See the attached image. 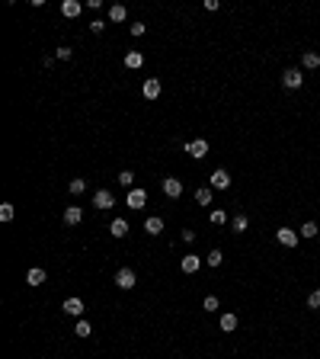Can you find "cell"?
Masks as SVG:
<instances>
[{"label": "cell", "mask_w": 320, "mask_h": 359, "mask_svg": "<svg viewBox=\"0 0 320 359\" xmlns=\"http://www.w3.org/2000/svg\"><path fill=\"white\" fill-rule=\"evenodd\" d=\"M109 19H112V23H125V19H128V10L122 3H112V6H109Z\"/></svg>", "instance_id": "2e32d148"}, {"label": "cell", "mask_w": 320, "mask_h": 359, "mask_svg": "<svg viewBox=\"0 0 320 359\" xmlns=\"http://www.w3.org/2000/svg\"><path fill=\"white\" fill-rule=\"evenodd\" d=\"M180 266H183V273H199L202 260H199L195 254H189V256H183V263H180Z\"/></svg>", "instance_id": "9a60e30c"}, {"label": "cell", "mask_w": 320, "mask_h": 359, "mask_svg": "<svg viewBox=\"0 0 320 359\" xmlns=\"http://www.w3.org/2000/svg\"><path fill=\"white\" fill-rule=\"evenodd\" d=\"M186 151L192 154L195 160H202V157H205V154H208V141H205V138H195V141H186Z\"/></svg>", "instance_id": "3957f363"}, {"label": "cell", "mask_w": 320, "mask_h": 359, "mask_svg": "<svg viewBox=\"0 0 320 359\" xmlns=\"http://www.w3.org/2000/svg\"><path fill=\"white\" fill-rule=\"evenodd\" d=\"M212 189H230V173L228 170H215L212 173Z\"/></svg>", "instance_id": "8fae6325"}, {"label": "cell", "mask_w": 320, "mask_h": 359, "mask_svg": "<svg viewBox=\"0 0 320 359\" xmlns=\"http://www.w3.org/2000/svg\"><path fill=\"white\" fill-rule=\"evenodd\" d=\"M80 10H84V3H77V0H64V3H61V13H64L67 19L80 16Z\"/></svg>", "instance_id": "5bb4252c"}, {"label": "cell", "mask_w": 320, "mask_h": 359, "mask_svg": "<svg viewBox=\"0 0 320 359\" xmlns=\"http://www.w3.org/2000/svg\"><path fill=\"white\" fill-rule=\"evenodd\" d=\"M109 234H112V238H125V234H128V221L125 218H115L112 225H109Z\"/></svg>", "instance_id": "e0dca14e"}, {"label": "cell", "mask_w": 320, "mask_h": 359, "mask_svg": "<svg viewBox=\"0 0 320 359\" xmlns=\"http://www.w3.org/2000/svg\"><path fill=\"white\" fill-rule=\"evenodd\" d=\"M218 324H221L224 334H230V330H237V314H221V321H218Z\"/></svg>", "instance_id": "7402d4cb"}, {"label": "cell", "mask_w": 320, "mask_h": 359, "mask_svg": "<svg viewBox=\"0 0 320 359\" xmlns=\"http://www.w3.org/2000/svg\"><path fill=\"white\" fill-rule=\"evenodd\" d=\"M205 260H208V266H221V263H224V254H221V250H208Z\"/></svg>", "instance_id": "484cf974"}, {"label": "cell", "mask_w": 320, "mask_h": 359, "mask_svg": "<svg viewBox=\"0 0 320 359\" xmlns=\"http://www.w3.org/2000/svg\"><path fill=\"white\" fill-rule=\"evenodd\" d=\"M282 84L288 87V90H298V87L304 84V77H301V71H298V67H288V71L282 74Z\"/></svg>", "instance_id": "7a4b0ae2"}, {"label": "cell", "mask_w": 320, "mask_h": 359, "mask_svg": "<svg viewBox=\"0 0 320 359\" xmlns=\"http://www.w3.org/2000/svg\"><path fill=\"white\" fill-rule=\"evenodd\" d=\"M144 32H147L144 23H132V36H144Z\"/></svg>", "instance_id": "836d02e7"}, {"label": "cell", "mask_w": 320, "mask_h": 359, "mask_svg": "<svg viewBox=\"0 0 320 359\" xmlns=\"http://www.w3.org/2000/svg\"><path fill=\"white\" fill-rule=\"evenodd\" d=\"M308 308H320V289H317V292H311V295H308Z\"/></svg>", "instance_id": "4dcf8cb0"}, {"label": "cell", "mask_w": 320, "mask_h": 359, "mask_svg": "<svg viewBox=\"0 0 320 359\" xmlns=\"http://www.w3.org/2000/svg\"><path fill=\"white\" fill-rule=\"evenodd\" d=\"M93 205H96V208H112V205H115V196L109 193V189H96V196H93Z\"/></svg>", "instance_id": "8992f818"}, {"label": "cell", "mask_w": 320, "mask_h": 359, "mask_svg": "<svg viewBox=\"0 0 320 359\" xmlns=\"http://www.w3.org/2000/svg\"><path fill=\"white\" fill-rule=\"evenodd\" d=\"M119 183H122V186H132V183H135V173L132 170H122L119 173Z\"/></svg>", "instance_id": "f1b7e54d"}, {"label": "cell", "mask_w": 320, "mask_h": 359, "mask_svg": "<svg viewBox=\"0 0 320 359\" xmlns=\"http://www.w3.org/2000/svg\"><path fill=\"white\" fill-rule=\"evenodd\" d=\"M144 202H147V193H144V189H132V193H128V199H125V205L128 208H144Z\"/></svg>", "instance_id": "ba28073f"}, {"label": "cell", "mask_w": 320, "mask_h": 359, "mask_svg": "<svg viewBox=\"0 0 320 359\" xmlns=\"http://www.w3.org/2000/svg\"><path fill=\"white\" fill-rule=\"evenodd\" d=\"M61 308H64V314H71V317H80V314H84V302H80V299H67Z\"/></svg>", "instance_id": "7c38bea8"}, {"label": "cell", "mask_w": 320, "mask_h": 359, "mask_svg": "<svg viewBox=\"0 0 320 359\" xmlns=\"http://www.w3.org/2000/svg\"><path fill=\"white\" fill-rule=\"evenodd\" d=\"M144 231L151 234V238H157V234L163 231V218H160V215H151V218L144 221Z\"/></svg>", "instance_id": "4fadbf2b"}, {"label": "cell", "mask_w": 320, "mask_h": 359, "mask_svg": "<svg viewBox=\"0 0 320 359\" xmlns=\"http://www.w3.org/2000/svg\"><path fill=\"white\" fill-rule=\"evenodd\" d=\"M275 241L282 244V247H295V244H298V231H291V228H278Z\"/></svg>", "instance_id": "52a82bcc"}, {"label": "cell", "mask_w": 320, "mask_h": 359, "mask_svg": "<svg viewBox=\"0 0 320 359\" xmlns=\"http://www.w3.org/2000/svg\"><path fill=\"white\" fill-rule=\"evenodd\" d=\"M87 189V180H71V196H80Z\"/></svg>", "instance_id": "4316f807"}, {"label": "cell", "mask_w": 320, "mask_h": 359, "mask_svg": "<svg viewBox=\"0 0 320 359\" xmlns=\"http://www.w3.org/2000/svg\"><path fill=\"white\" fill-rule=\"evenodd\" d=\"M13 215H16L13 202H3V205H0V221H13Z\"/></svg>", "instance_id": "603a6c76"}, {"label": "cell", "mask_w": 320, "mask_h": 359, "mask_svg": "<svg viewBox=\"0 0 320 359\" xmlns=\"http://www.w3.org/2000/svg\"><path fill=\"white\" fill-rule=\"evenodd\" d=\"M71 55H74V51L67 49V45H61V49L54 51V58H58V61H71Z\"/></svg>", "instance_id": "83f0119b"}, {"label": "cell", "mask_w": 320, "mask_h": 359, "mask_svg": "<svg viewBox=\"0 0 320 359\" xmlns=\"http://www.w3.org/2000/svg\"><path fill=\"white\" fill-rule=\"evenodd\" d=\"M301 64L308 67V71H314V67H320V55H317V51H304V55H301Z\"/></svg>", "instance_id": "d6986e66"}, {"label": "cell", "mask_w": 320, "mask_h": 359, "mask_svg": "<svg viewBox=\"0 0 320 359\" xmlns=\"http://www.w3.org/2000/svg\"><path fill=\"white\" fill-rule=\"evenodd\" d=\"M45 279H48V276H45V269H42V266H32L29 273H26V286H32V289H36V286H42Z\"/></svg>", "instance_id": "9c48e42d"}, {"label": "cell", "mask_w": 320, "mask_h": 359, "mask_svg": "<svg viewBox=\"0 0 320 359\" xmlns=\"http://www.w3.org/2000/svg\"><path fill=\"white\" fill-rule=\"evenodd\" d=\"M74 334H77L80 340H84V337H90V321H84V317H80V321H77V327H74Z\"/></svg>", "instance_id": "d4e9b609"}, {"label": "cell", "mask_w": 320, "mask_h": 359, "mask_svg": "<svg viewBox=\"0 0 320 359\" xmlns=\"http://www.w3.org/2000/svg\"><path fill=\"white\" fill-rule=\"evenodd\" d=\"M195 202H199V205H212V186H199L195 189Z\"/></svg>", "instance_id": "ac0fdd59"}, {"label": "cell", "mask_w": 320, "mask_h": 359, "mask_svg": "<svg viewBox=\"0 0 320 359\" xmlns=\"http://www.w3.org/2000/svg\"><path fill=\"white\" fill-rule=\"evenodd\" d=\"M224 221H228V215H224L221 208H215L212 212V225H224Z\"/></svg>", "instance_id": "f546056e"}, {"label": "cell", "mask_w": 320, "mask_h": 359, "mask_svg": "<svg viewBox=\"0 0 320 359\" xmlns=\"http://www.w3.org/2000/svg\"><path fill=\"white\" fill-rule=\"evenodd\" d=\"M230 228H234V234H243L250 228V218L247 215H234V221H230Z\"/></svg>", "instance_id": "ffe728a7"}, {"label": "cell", "mask_w": 320, "mask_h": 359, "mask_svg": "<svg viewBox=\"0 0 320 359\" xmlns=\"http://www.w3.org/2000/svg\"><path fill=\"white\" fill-rule=\"evenodd\" d=\"M141 64H144V55H141V51H128L125 55V67L135 71V67H141Z\"/></svg>", "instance_id": "44dd1931"}, {"label": "cell", "mask_w": 320, "mask_h": 359, "mask_svg": "<svg viewBox=\"0 0 320 359\" xmlns=\"http://www.w3.org/2000/svg\"><path fill=\"white\" fill-rule=\"evenodd\" d=\"M84 221V208L80 205H67L64 208V225H80Z\"/></svg>", "instance_id": "30bf717a"}, {"label": "cell", "mask_w": 320, "mask_h": 359, "mask_svg": "<svg viewBox=\"0 0 320 359\" xmlns=\"http://www.w3.org/2000/svg\"><path fill=\"white\" fill-rule=\"evenodd\" d=\"M160 90H163V87H160V80H157V77H147V80H144V87H141L144 100H157V97H160Z\"/></svg>", "instance_id": "277c9868"}, {"label": "cell", "mask_w": 320, "mask_h": 359, "mask_svg": "<svg viewBox=\"0 0 320 359\" xmlns=\"http://www.w3.org/2000/svg\"><path fill=\"white\" fill-rule=\"evenodd\" d=\"M135 282H138V279H135V273H132L128 266H122L119 273H115V286L125 289V292H128V289H135Z\"/></svg>", "instance_id": "6da1fadb"}, {"label": "cell", "mask_w": 320, "mask_h": 359, "mask_svg": "<svg viewBox=\"0 0 320 359\" xmlns=\"http://www.w3.org/2000/svg\"><path fill=\"white\" fill-rule=\"evenodd\" d=\"M103 29H106V23H103V19H93V23H90V32H93V36H99Z\"/></svg>", "instance_id": "1f68e13d"}, {"label": "cell", "mask_w": 320, "mask_h": 359, "mask_svg": "<svg viewBox=\"0 0 320 359\" xmlns=\"http://www.w3.org/2000/svg\"><path fill=\"white\" fill-rule=\"evenodd\" d=\"M317 231H320L317 221H304L301 225V238H317Z\"/></svg>", "instance_id": "cb8c5ba5"}, {"label": "cell", "mask_w": 320, "mask_h": 359, "mask_svg": "<svg viewBox=\"0 0 320 359\" xmlns=\"http://www.w3.org/2000/svg\"><path fill=\"white\" fill-rule=\"evenodd\" d=\"M202 305H205V311H218V299H215V295H208Z\"/></svg>", "instance_id": "d6a6232c"}, {"label": "cell", "mask_w": 320, "mask_h": 359, "mask_svg": "<svg viewBox=\"0 0 320 359\" xmlns=\"http://www.w3.org/2000/svg\"><path fill=\"white\" fill-rule=\"evenodd\" d=\"M163 193H167L170 199H180V196H183V180L167 177V180H163Z\"/></svg>", "instance_id": "5b68a950"}]
</instances>
